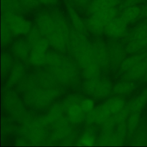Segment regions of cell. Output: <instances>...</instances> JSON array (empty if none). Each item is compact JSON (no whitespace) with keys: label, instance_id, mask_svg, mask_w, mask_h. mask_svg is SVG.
<instances>
[{"label":"cell","instance_id":"f546056e","mask_svg":"<svg viewBox=\"0 0 147 147\" xmlns=\"http://www.w3.org/2000/svg\"><path fill=\"white\" fill-rule=\"evenodd\" d=\"M140 113H132L130 114L126 121V126L127 134L130 136H132L137 130L140 124Z\"/></svg>","mask_w":147,"mask_h":147},{"label":"cell","instance_id":"d4e9b609","mask_svg":"<svg viewBox=\"0 0 147 147\" xmlns=\"http://www.w3.org/2000/svg\"><path fill=\"white\" fill-rule=\"evenodd\" d=\"M46 38L48 40L49 44L58 51H62L64 50L68 44V40L56 30Z\"/></svg>","mask_w":147,"mask_h":147},{"label":"cell","instance_id":"cb8c5ba5","mask_svg":"<svg viewBox=\"0 0 147 147\" xmlns=\"http://www.w3.org/2000/svg\"><path fill=\"white\" fill-rule=\"evenodd\" d=\"M66 111L63 103H56L52 105L45 118L49 125H52L63 117L64 113Z\"/></svg>","mask_w":147,"mask_h":147},{"label":"cell","instance_id":"8fae6325","mask_svg":"<svg viewBox=\"0 0 147 147\" xmlns=\"http://www.w3.org/2000/svg\"><path fill=\"white\" fill-rule=\"evenodd\" d=\"M109 63H111L114 65H120L122 61L125 59V52H126L125 48L119 43L117 42H113L110 43L107 46Z\"/></svg>","mask_w":147,"mask_h":147},{"label":"cell","instance_id":"60d3db41","mask_svg":"<svg viewBox=\"0 0 147 147\" xmlns=\"http://www.w3.org/2000/svg\"><path fill=\"white\" fill-rule=\"evenodd\" d=\"M103 131H113L114 127L117 126V123L114 117L112 115L108 119H107L102 124Z\"/></svg>","mask_w":147,"mask_h":147},{"label":"cell","instance_id":"e0dca14e","mask_svg":"<svg viewBox=\"0 0 147 147\" xmlns=\"http://www.w3.org/2000/svg\"><path fill=\"white\" fill-rule=\"evenodd\" d=\"M30 50L27 41L22 39L16 41L11 47V51L13 55L20 60H24L28 58Z\"/></svg>","mask_w":147,"mask_h":147},{"label":"cell","instance_id":"d590c367","mask_svg":"<svg viewBox=\"0 0 147 147\" xmlns=\"http://www.w3.org/2000/svg\"><path fill=\"white\" fill-rule=\"evenodd\" d=\"M42 37V34L40 32V30L38 29L37 26H34L32 28L30 32L28 34L27 37V42L30 48V49L32 48L34 46V45Z\"/></svg>","mask_w":147,"mask_h":147},{"label":"cell","instance_id":"d6a6232c","mask_svg":"<svg viewBox=\"0 0 147 147\" xmlns=\"http://www.w3.org/2000/svg\"><path fill=\"white\" fill-rule=\"evenodd\" d=\"M14 65L12 56L6 52H4L1 56V75L5 77L10 72Z\"/></svg>","mask_w":147,"mask_h":147},{"label":"cell","instance_id":"7bdbcfd3","mask_svg":"<svg viewBox=\"0 0 147 147\" xmlns=\"http://www.w3.org/2000/svg\"><path fill=\"white\" fill-rule=\"evenodd\" d=\"M20 1L26 9L37 8L41 4L39 0H20Z\"/></svg>","mask_w":147,"mask_h":147},{"label":"cell","instance_id":"ac0fdd59","mask_svg":"<svg viewBox=\"0 0 147 147\" xmlns=\"http://www.w3.org/2000/svg\"><path fill=\"white\" fill-rule=\"evenodd\" d=\"M107 23L96 14H91L86 22L87 29L95 34H100L105 32Z\"/></svg>","mask_w":147,"mask_h":147},{"label":"cell","instance_id":"44dd1931","mask_svg":"<svg viewBox=\"0 0 147 147\" xmlns=\"http://www.w3.org/2000/svg\"><path fill=\"white\" fill-rule=\"evenodd\" d=\"M25 74V67L21 63H17L14 64L11 68L7 80L8 87H11L15 85L24 77Z\"/></svg>","mask_w":147,"mask_h":147},{"label":"cell","instance_id":"4316f807","mask_svg":"<svg viewBox=\"0 0 147 147\" xmlns=\"http://www.w3.org/2000/svg\"><path fill=\"white\" fill-rule=\"evenodd\" d=\"M145 55L142 54H133L130 56L125 58L121 64L120 68L123 72H125L136 65L144 59H145Z\"/></svg>","mask_w":147,"mask_h":147},{"label":"cell","instance_id":"836d02e7","mask_svg":"<svg viewBox=\"0 0 147 147\" xmlns=\"http://www.w3.org/2000/svg\"><path fill=\"white\" fill-rule=\"evenodd\" d=\"M1 42L2 45H7L11 37V35H13L11 31L6 22V20L2 17L1 20Z\"/></svg>","mask_w":147,"mask_h":147},{"label":"cell","instance_id":"f907efd6","mask_svg":"<svg viewBox=\"0 0 147 147\" xmlns=\"http://www.w3.org/2000/svg\"><path fill=\"white\" fill-rule=\"evenodd\" d=\"M143 79H144V81L147 82V72H146V74H145V76L143 77Z\"/></svg>","mask_w":147,"mask_h":147},{"label":"cell","instance_id":"b9f144b4","mask_svg":"<svg viewBox=\"0 0 147 147\" xmlns=\"http://www.w3.org/2000/svg\"><path fill=\"white\" fill-rule=\"evenodd\" d=\"M94 102L90 98H84L80 102V106L86 113L91 111L94 109Z\"/></svg>","mask_w":147,"mask_h":147},{"label":"cell","instance_id":"5bb4252c","mask_svg":"<svg viewBox=\"0 0 147 147\" xmlns=\"http://www.w3.org/2000/svg\"><path fill=\"white\" fill-rule=\"evenodd\" d=\"M146 72L147 58H145L127 71L123 72L124 80L136 81L143 78Z\"/></svg>","mask_w":147,"mask_h":147},{"label":"cell","instance_id":"3957f363","mask_svg":"<svg viewBox=\"0 0 147 147\" xmlns=\"http://www.w3.org/2000/svg\"><path fill=\"white\" fill-rule=\"evenodd\" d=\"M3 105L4 109L15 119L22 121L27 115L23 102L17 94L9 89L4 93Z\"/></svg>","mask_w":147,"mask_h":147},{"label":"cell","instance_id":"7a4b0ae2","mask_svg":"<svg viewBox=\"0 0 147 147\" xmlns=\"http://www.w3.org/2000/svg\"><path fill=\"white\" fill-rule=\"evenodd\" d=\"M147 47V24H140L130 32L125 49L130 55L136 54Z\"/></svg>","mask_w":147,"mask_h":147},{"label":"cell","instance_id":"484cf974","mask_svg":"<svg viewBox=\"0 0 147 147\" xmlns=\"http://www.w3.org/2000/svg\"><path fill=\"white\" fill-rule=\"evenodd\" d=\"M104 105L112 115H114L126 106L125 100L121 96L112 97L107 99Z\"/></svg>","mask_w":147,"mask_h":147},{"label":"cell","instance_id":"7c38bea8","mask_svg":"<svg viewBox=\"0 0 147 147\" xmlns=\"http://www.w3.org/2000/svg\"><path fill=\"white\" fill-rule=\"evenodd\" d=\"M121 0H92L87 11L91 15L98 12L119 6Z\"/></svg>","mask_w":147,"mask_h":147},{"label":"cell","instance_id":"8d00e7d4","mask_svg":"<svg viewBox=\"0 0 147 147\" xmlns=\"http://www.w3.org/2000/svg\"><path fill=\"white\" fill-rule=\"evenodd\" d=\"M114 132L117 139L118 140L119 144L121 145L125 141L127 134L126 122L117 124Z\"/></svg>","mask_w":147,"mask_h":147},{"label":"cell","instance_id":"d6986e66","mask_svg":"<svg viewBox=\"0 0 147 147\" xmlns=\"http://www.w3.org/2000/svg\"><path fill=\"white\" fill-rule=\"evenodd\" d=\"M51 11L55 18V30L63 35L68 41L71 30L66 20L60 11L55 10Z\"/></svg>","mask_w":147,"mask_h":147},{"label":"cell","instance_id":"bcb514c9","mask_svg":"<svg viewBox=\"0 0 147 147\" xmlns=\"http://www.w3.org/2000/svg\"><path fill=\"white\" fill-rule=\"evenodd\" d=\"M39 1L42 5L51 6L56 5L58 2L59 0H39Z\"/></svg>","mask_w":147,"mask_h":147},{"label":"cell","instance_id":"ab89813d","mask_svg":"<svg viewBox=\"0 0 147 147\" xmlns=\"http://www.w3.org/2000/svg\"><path fill=\"white\" fill-rule=\"evenodd\" d=\"M130 113L126 106H125L122 110L115 114L114 115L117 125L123 122H126V121L130 115Z\"/></svg>","mask_w":147,"mask_h":147},{"label":"cell","instance_id":"c3c4849f","mask_svg":"<svg viewBox=\"0 0 147 147\" xmlns=\"http://www.w3.org/2000/svg\"><path fill=\"white\" fill-rule=\"evenodd\" d=\"M3 129H4V130H5L7 133H9V132H10L13 130V126L11 124L7 123L4 124V127Z\"/></svg>","mask_w":147,"mask_h":147},{"label":"cell","instance_id":"2e32d148","mask_svg":"<svg viewBox=\"0 0 147 147\" xmlns=\"http://www.w3.org/2000/svg\"><path fill=\"white\" fill-rule=\"evenodd\" d=\"M67 10L69 20L74 27V29L80 32L86 34L87 30L86 22L83 21L73 6L69 2L67 4Z\"/></svg>","mask_w":147,"mask_h":147},{"label":"cell","instance_id":"6da1fadb","mask_svg":"<svg viewBox=\"0 0 147 147\" xmlns=\"http://www.w3.org/2000/svg\"><path fill=\"white\" fill-rule=\"evenodd\" d=\"M49 67V72L54 79L61 85L72 84L77 79V68L74 63L68 59L63 57L59 63Z\"/></svg>","mask_w":147,"mask_h":147},{"label":"cell","instance_id":"ba28073f","mask_svg":"<svg viewBox=\"0 0 147 147\" xmlns=\"http://www.w3.org/2000/svg\"><path fill=\"white\" fill-rule=\"evenodd\" d=\"M127 24L120 17H117L106 25L105 32L110 37L121 38L126 34Z\"/></svg>","mask_w":147,"mask_h":147},{"label":"cell","instance_id":"30bf717a","mask_svg":"<svg viewBox=\"0 0 147 147\" xmlns=\"http://www.w3.org/2000/svg\"><path fill=\"white\" fill-rule=\"evenodd\" d=\"M95 62L102 67H105L109 63L107 47L102 41H95L92 44Z\"/></svg>","mask_w":147,"mask_h":147},{"label":"cell","instance_id":"f6af8a7d","mask_svg":"<svg viewBox=\"0 0 147 147\" xmlns=\"http://www.w3.org/2000/svg\"><path fill=\"white\" fill-rule=\"evenodd\" d=\"M72 3H69L71 5H75L78 7H85L90 5L91 2V0H68Z\"/></svg>","mask_w":147,"mask_h":147},{"label":"cell","instance_id":"74e56055","mask_svg":"<svg viewBox=\"0 0 147 147\" xmlns=\"http://www.w3.org/2000/svg\"><path fill=\"white\" fill-rule=\"evenodd\" d=\"M63 57L55 52H47L45 56L44 64L48 65L49 67L53 66L59 63Z\"/></svg>","mask_w":147,"mask_h":147},{"label":"cell","instance_id":"5b68a950","mask_svg":"<svg viewBox=\"0 0 147 147\" xmlns=\"http://www.w3.org/2000/svg\"><path fill=\"white\" fill-rule=\"evenodd\" d=\"M83 87L87 94L97 99L108 96L112 90L111 83L108 79L99 78L86 80Z\"/></svg>","mask_w":147,"mask_h":147},{"label":"cell","instance_id":"ee69618b","mask_svg":"<svg viewBox=\"0 0 147 147\" xmlns=\"http://www.w3.org/2000/svg\"><path fill=\"white\" fill-rule=\"evenodd\" d=\"M144 1L145 0H121V2L119 5V7L122 10L128 6L138 5Z\"/></svg>","mask_w":147,"mask_h":147},{"label":"cell","instance_id":"681fc988","mask_svg":"<svg viewBox=\"0 0 147 147\" xmlns=\"http://www.w3.org/2000/svg\"><path fill=\"white\" fill-rule=\"evenodd\" d=\"M142 17L147 19V3H146L142 7Z\"/></svg>","mask_w":147,"mask_h":147},{"label":"cell","instance_id":"e575fe53","mask_svg":"<svg viewBox=\"0 0 147 147\" xmlns=\"http://www.w3.org/2000/svg\"><path fill=\"white\" fill-rule=\"evenodd\" d=\"M95 142V138L92 131L87 130L80 136L76 143L79 146H92Z\"/></svg>","mask_w":147,"mask_h":147},{"label":"cell","instance_id":"83f0119b","mask_svg":"<svg viewBox=\"0 0 147 147\" xmlns=\"http://www.w3.org/2000/svg\"><path fill=\"white\" fill-rule=\"evenodd\" d=\"M98 143L102 146L120 145L114 131H103L98 139Z\"/></svg>","mask_w":147,"mask_h":147},{"label":"cell","instance_id":"8992f818","mask_svg":"<svg viewBox=\"0 0 147 147\" xmlns=\"http://www.w3.org/2000/svg\"><path fill=\"white\" fill-rule=\"evenodd\" d=\"M7 23L13 35L28 34L32 26L30 22L19 14H6L2 17Z\"/></svg>","mask_w":147,"mask_h":147},{"label":"cell","instance_id":"4dcf8cb0","mask_svg":"<svg viewBox=\"0 0 147 147\" xmlns=\"http://www.w3.org/2000/svg\"><path fill=\"white\" fill-rule=\"evenodd\" d=\"M131 142L134 145H142L147 143V129L142 125L138 126L134 133L131 136Z\"/></svg>","mask_w":147,"mask_h":147},{"label":"cell","instance_id":"9c48e42d","mask_svg":"<svg viewBox=\"0 0 147 147\" xmlns=\"http://www.w3.org/2000/svg\"><path fill=\"white\" fill-rule=\"evenodd\" d=\"M73 55L77 64L82 69L95 61L92 45L89 42L78 49Z\"/></svg>","mask_w":147,"mask_h":147},{"label":"cell","instance_id":"277c9868","mask_svg":"<svg viewBox=\"0 0 147 147\" xmlns=\"http://www.w3.org/2000/svg\"><path fill=\"white\" fill-rule=\"evenodd\" d=\"M54 97L51 92L45 88H37L24 94V100L28 106L38 109L44 108L49 106Z\"/></svg>","mask_w":147,"mask_h":147},{"label":"cell","instance_id":"816d5d0a","mask_svg":"<svg viewBox=\"0 0 147 147\" xmlns=\"http://www.w3.org/2000/svg\"><path fill=\"white\" fill-rule=\"evenodd\" d=\"M146 24H147V22H146Z\"/></svg>","mask_w":147,"mask_h":147},{"label":"cell","instance_id":"ffe728a7","mask_svg":"<svg viewBox=\"0 0 147 147\" xmlns=\"http://www.w3.org/2000/svg\"><path fill=\"white\" fill-rule=\"evenodd\" d=\"M1 9L3 14H20L26 9L20 0H1Z\"/></svg>","mask_w":147,"mask_h":147},{"label":"cell","instance_id":"9a60e30c","mask_svg":"<svg viewBox=\"0 0 147 147\" xmlns=\"http://www.w3.org/2000/svg\"><path fill=\"white\" fill-rule=\"evenodd\" d=\"M147 103V87L131 99L126 105L130 113H140Z\"/></svg>","mask_w":147,"mask_h":147},{"label":"cell","instance_id":"1f68e13d","mask_svg":"<svg viewBox=\"0 0 147 147\" xmlns=\"http://www.w3.org/2000/svg\"><path fill=\"white\" fill-rule=\"evenodd\" d=\"M100 67H101L95 61L91 63L83 69V74L84 77L86 80L94 79L99 78Z\"/></svg>","mask_w":147,"mask_h":147},{"label":"cell","instance_id":"4fadbf2b","mask_svg":"<svg viewBox=\"0 0 147 147\" xmlns=\"http://www.w3.org/2000/svg\"><path fill=\"white\" fill-rule=\"evenodd\" d=\"M119 17L127 24L136 22L142 17V7L139 5L126 7L121 10Z\"/></svg>","mask_w":147,"mask_h":147},{"label":"cell","instance_id":"603a6c76","mask_svg":"<svg viewBox=\"0 0 147 147\" xmlns=\"http://www.w3.org/2000/svg\"><path fill=\"white\" fill-rule=\"evenodd\" d=\"M136 88L135 81L124 80L115 84L113 87V91L118 96H125L133 92Z\"/></svg>","mask_w":147,"mask_h":147},{"label":"cell","instance_id":"f1b7e54d","mask_svg":"<svg viewBox=\"0 0 147 147\" xmlns=\"http://www.w3.org/2000/svg\"><path fill=\"white\" fill-rule=\"evenodd\" d=\"M94 113L95 116V123L97 124H102L107 119L112 115L104 103L94 108Z\"/></svg>","mask_w":147,"mask_h":147},{"label":"cell","instance_id":"f35d334b","mask_svg":"<svg viewBox=\"0 0 147 147\" xmlns=\"http://www.w3.org/2000/svg\"><path fill=\"white\" fill-rule=\"evenodd\" d=\"M83 99V98H82L79 95H75V94L71 95L68 96L63 102V104L65 109V111H67V109L69 107L72 105H80Z\"/></svg>","mask_w":147,"mask_h":147},{"label":"cell","instance_id":"52a82bcc","mask_svg":"<svg viewBox=\"0 0 147 147\" xmlns=\"http://www.w3.org/2000/svg\"><path fill=\"white\" fill-rule=\"evenodd\" d=\"M36 24L45 37L55 31V21L52 11H42L39 13L36 18Z\"/></svg>","mask_w":147,"mask_h":147},{"label":"cell","instance_id":"7dc6e473","mask_svg":"<svg viewBox=\"0 0 147 147\" xmlns=\"http://www.w3.org/2000/svg\"><path fill=\"white\" fill-rule=\"evenodd\" d=\"M16 143L17 145L19 146H25L28 145V143H30L27 138L25 137H20L16 141Z\"/></svg>","mask_w":147,"mask_h":147},{"label":"cell","instance_id":"7402d4cb","mask_svg":"<svg viewBox=\"0 0 147 147\" xmlns=\"http://www.w3.org/2000/svg\"><path fill=\"white\" fill-rule=\"evenodd\" d=\"M66 112L67 117L71 123L79 124L84 120L86 113L80 105H72L69 107Z\"/></svg>","mask_w":147,"mask_h":147}]
</instances>
